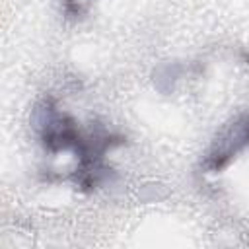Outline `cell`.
Here are the masks:
<instances>
[{"mask_svg":"<svg viewBox=\"0 0 249 249\" xmlns=\"http://www.w3.org/2000/svg\"><path fill=\"white\" fill-rule=\"evenodd\" d=\"M31 123L39 144L49 156L56 158L70 154L74 167L66 181H72L76 189L84 193L93 191L111 175V167L105 161L107 152L126 142L123 134L111 132L103 126L84 130L80 123L60 109L58 101L51 95L43 97L35 105Z\"/></svg>","mask_w":249,"mask_h":249,"instance_id":"6da1fadb","label":"cell"},{"mask_svg":"<svg viewBox=\"0 0 249 249\" xmlns=\"http://www.w3.org/2000/svg\"><path fill=\"white\" fill-rule=\"evenodd\" d=\"M249 148V111L231 117L212 138L202 154L200 169L206 175L222 173L241 152Z\"/></svg>","mask_w":249,"mask_h":249,"instance_id":"7a4b0ae2","label":"cell"},{"mask_svg":"<svg viewBox=\"0 0 249 249\" xmlns=\"http://www.w3.org/2000/svg\"><path fill=\"white\" fill-rule=\"evenodd\" d=\"M86 2H88V0H86Z\"/></svg>","mask_w":249,"mask_h":249,"instance_id":"3957f363","label":"cell"}]
</instances>
